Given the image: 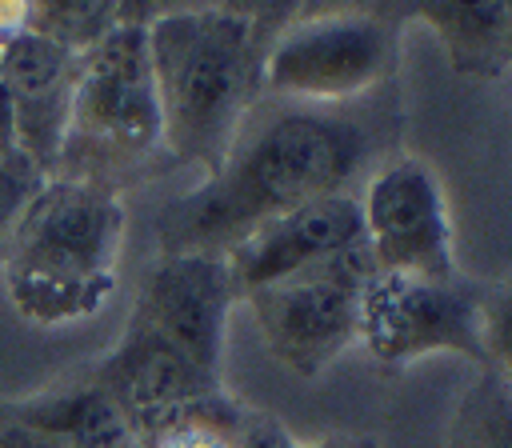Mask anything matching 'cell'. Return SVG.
<instances>
[{
	"label": "cell",
	"mask_w": 512,
	"mask_h": 448,
	"mask_svg": "<svg viewBox=\"0 0 512 448\" xmlns=\"http://www.w3.org/2000/svg\"><path fill=\"white\" fill-rule=\"evenodd\" d=\"M360 132L332 116L284 112L260 128L240 132L224 164L184 200L160 216V248L172 252H228L260 224L340 192L356 172Z\"/></svg>",
	"instance_id": "6da1fadb"
},
{
	"label": "cell",
	"mask_w": 512,
	"mask_h": 448,
	"mask_svg": "<svg viewBox=\"0 0 512 448\" xmlns=\"http://www.w3.org/2000/svg\"><path fill=\"white\" fill-rule=\"evenodd\" d=\"M260 20L240 8H172L148 20V60L164 152L208 176L224 164L248 112Z\"/></svg>",
	"instance_id": "7a4b0ae2"
},
{
	"label": "cell",
	"mask_w": 512,
	"mask_h": 448,
	"mask_svg": "<svg viewBox=\"0 0 512 448\" xmlns=\"http://www.w3.org/2000/svg\"><path fill=\"white\" fill-rule=\"evenodd\" d=\"M120 196L52 176L0 256L12 308L40 328L92 316L116 288Z\"/></svg>",
	"instance_id": "3957f363"
},
{
	"label": "cell",
	"mask_w": 512,
	"mask_h": 448,
	"mask_svg": "<svg viewBox=\"0 0 512 448\" xmlns=\"http://www.w3.org/2000/svg\"><path fill=\"white\" fill-rule=\"evenodd\" d=\"M152 16L148 8H128L124 20L76 60L72 116L52 176L120 196V184L164 148L148 60Z\"/></svg>",
	"instance_id": "277c9868"
},
{
	"label": "cell",
	"mask_w": 512,
	"mask_h": 448,
	"mask_svg": "<svg viewBox=\"0 0 512 448\" xmlns=\"http://www.w3.org/2000/svg\"><path fill=\"white\" fill-rule=\"evenodd\" d=\"M372 276L376 264L360 236L320 264L252 288L248 300L272 356L300 376L328 368L360 336V292Z\"/></svg>",
	"instance_id": "5b68a950"
},
{
	"label": "cell",
	"mask_w": 512,
	"mask_h": 448,
	"mask_svg": "<svg viewBox=\"0 0 512 448\" xmlns=\"http://www.w3.org/2000/svg\"><path fill=\"white\" fill-rule=\"evenodd\" d=\"M360 340L380 364H404L428 352L488 360L480 304L452 280L376 272L360 292Z\"/></svg>",
	"instance_id": "8992f818"
},
{
	"label": "cell",
	"mask_w": 512,
	"mask_h": 448,
	"mask_svg": "<svg viewBox=\"0 0 512 448\" xmlns=\"http://www.w3.org/2000/svg\"><path fill=\"white\" fill-rule=\"evenodd\" d=\"M392 64V32L368 12H328L284 28L260 60L272 92L344 100L376 84Z\"/></svg>",
	"instance_id": "52a82bcc"
},
{
	"label": "cell",
	"mask_w": 512,
	"mask_h": 448,
	"mask_svg": "<svg viewBox=\"0 0 512 448\" xmlns=\"http://www.w3.org/2000/svg\"><path fill=\"white\" fill-rule=\"evenodd\" d=\"M364 240L376 272L452 280V228L440 180L424 160H396L372 176L364 200Z\"/></svg>",
	"instance_id": "ba28073f"
},
{
	"label": "cell",
	"mask_w": 512,
	"mask_h": 448,
	"mask_svg": "<svg viewBox=\"0 0 512 448\" xmlns=\"http://www.w3.org/2000/svg\"><path fill=\"white\" fill-rule=\"evenodd\" d=\"M236 292L224 252H172L140 284L132 320L164 336L208 376H220L224 320Z\"/></svg>",
	"instance_id": "9c48e42d"
},
{
	"label": "cell",
	"mask_w": 512,
	"mask_h": 448,
	"mask_svg": "<svg viewBox=\"0 0 512 448\" xmlns=\"http://www.w3.org/2000/svg\"><path fill=\"white\" fill-rule=\"evenodd\" d=\"M84 380L108 392L144 440L160 432L172 416H180L188 404L220 392V376H208L180 348H172L164 336L136 320H128L120 344L104 360H96Z\"/></svg>",
	"instance_id": "30bf717a"
},
{
	"label": "cell",
	"mask_w": 512,
	"mask_h": 448,
	"mask_svg": "<svg viewBox=\"0 0 512 448\" xmlns=\"http://www.w3.org/2000/svg\"><path fill=\"white\" fill-rule=\"evenodd\" d=\"M360 236H364L360 200L332 192V196H316V200L260 224L240 244H232L224 252V260L232 268L236 288L252 292L260 284H272L280 276H292L308 264L336 256L340 248L356 244Z\"/></svg>",
	"instance_id": "8fae6325"
},
{
	"label": "cell",
	"mask_w": 512,
	"mask_h": 448,
	"mask_svg": "<svg viewBox=\"0 0 512 448\" xmlns=\"http://www.w3.org/2000/svg\"><path fill=\"white\" fill-rule=\"evenodd\" d=\"M76 60L80 56L32 32H16L0 44V88L12 108L16 148L36 160L48 176L56 172V156L72 116Z\"/></svg>",
	"instance_id": "7c38bea8"
},
{
	"label": "cell",
	"mask_w": 512,
	"mask_h": 448,
	"mask_svg": "<svg viewBox=\"0 0 512 448\" xmlns=\"http://www.w3.org/2000/svg\"><path fill=\"white\" fill-rule=\"evenodd\" d=\"M0 400L16 420L64 440L68 448H144V436L120 412V404L88 380Z\"/></svg>",
	"instance_id": "4fadbf2b"
},
{
	"label": "cell",
	"mask_w": 512,
	"mask_h": 448,
	"mask_svg": "<svg viewBox=\"0 0 512 448\" xmlns=\"http://www.w3.org/2000/svg\"><path fill=\"white\" fill-rule=\"evenodd\" d=\"M420 16L440 28L448 56L460 68L492 64V56L508 48L512 4H428Z\"/></svg>",
	"instance_id": "5bb4252c"
},
{
	"label": "cell",
	"mask_w": 512,
	"mask_h": 448,
	"mask_svg": "<svg viewBox=\"0 0 512 448\" xmlns=\"http://www.w3.org/2000/svg\"><path fill=\"white\" fill-rule=\"evenodd\" d=\"M128 4H76V0H48V4H24V32L44 36L48 44L84 56L96 40H104L120 20Z\"/></svg>",
	"instance_id": "9a60e30c"
},
{
	"label": "cell",
	"mask_w": 512,
	"mask_h": 448,
	"mask_svg": "<svg viewBox=\"0 0 512 448\" xmlns=\"http://www.w3.org/2000/svg\"><path fill=\"white\" fill-rule=\"evenodd\" d=\"M244 420L228 404L224 392H212L196 404H188L180 416H172L160 432L144 440V448H236Z\"/></svg>",
	"instance_id": "2e32d148"
},
{
	"label": "cell",
	"mask_w": 512,
	"mask_h": 448,
	"mask_svg": "<svg viewBox=\"0 0 512 448\" xmlns=\"http://www.w3.org/2000/svg\"><path fill=\"white\" fill-rule=\"evenodd\" d=\"M48 180L52 176L36 160H28L20 148L8 152V156H0V256L8 252V244H12V236H16L20 220H24V212L32 208V200L40 196V188Z\"/></svg>",
	"instance_id": "e0dca14e"
},
{
	"label": "cell",
	"mask_w": 512,
	"mask_h": 448,
	"mask_svg": "<svg viewBox=\"0 0 512 448\" xmlns=\"http://www.w3.org/2000/svg\"><path fill=\"white\" fill-rule=\"evenodd\" d=\"M480 328H484V356L496 360V368L512 392V288L496 292L480 308Z\"/></svg>",
	"instance_id": "ac0fdd59"
},
{
	"label": "cell",
	"mask_w": 512,
	"mask_h": 448,
	"mask_svg": "<svg viewBox=\"0 0 512 448\" xmlns=\"http://www.w3.org/2000/svg\"><path fill=\"white\" fill-rule=\"evenodd\" d=\"M476 448H512V392L500 388L496 396L480 400V416H476Z\"/></svg>",
	"instance_id": "d6986e66"
},
{
	"label": "cell",
	"mask_w": 512,
	"mask_h": 448,
	"mask_svg": "<svg viewBox=\"0 0 512 448\" xmlns=\"http://www.w3.org/2000/svg\"><path fill=\"white\" fill-rule=\"evenodd\" d=\"M0 448H68V444L32 428V424H24V420H16L0 400Z\"/></svg>",
	"instance_id": "ffe728a7"
},
{
	"label": "cell",
	"mask_w": 512,
	"mask_h": 448,
	"mask_svg": "<svg viewBox=\"0 0 512 448\" xmlns=\"http://www.w3.org/2000/svg\"><path fill=\"white\" fill-rule=\"evenodd\" d=\"M236 448H300L292 436H284L272 420H244L240 436H236Z\"/></svg>",
	"instance_id": "44dd1931"
},
{
	"label": "cell",
	"mask_w": 512,
	"mask_h": 448,
	"mask_svg": "<svg viewBox=\"0 0 512 448\" xmlns=\"http://www.w3.org/2000/svg\"><path fill=\"white\" fill-rule=\"evenodd\" d=\"M16 152V124H12V108H8V96L0 88V156Z\"/></svg>",
	"instance_id": "7402d4cb"
},
{
	"label": "cell",
	"mask_w": 512,
	"mask_h": 448,
	"mask_svg": "<svg viewBox=\"0 0 512 448\" xmlns=\"http://www.w3.org/2000/svg\"><path fill=\"white\" fill-rule=\"evenodd\" d=\"M320 448H372V444H360V440L352 444V440H344V444H320Z\"/></svg>",
	"instance_id": "603a6c76"
}]
</instances>
